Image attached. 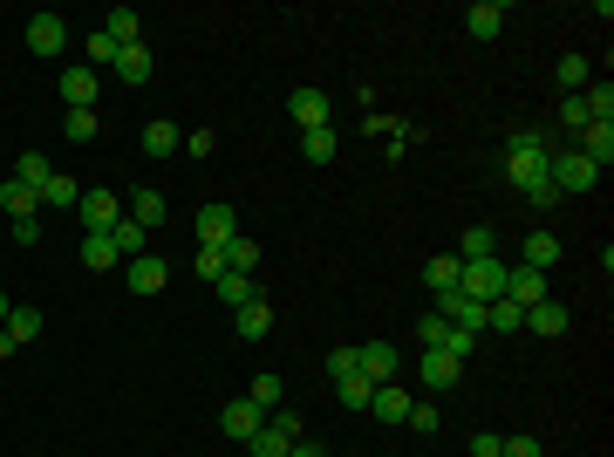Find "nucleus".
<instances>
[{
	"label": "nucleus",
	"instance_id": "obj_1",
	"mask_svg": "<svg viewBox=\"0 0 614 457\" xmlns=\"http://www.w3.org/2000/svg\"><path fill=\"white\" fill-rule=\"evenodd\" d=\"M546 130H512V137H505V178H512V185L519 191H533L539 178H546Z\"/></svg>",
	"mask_w": 614,
	"mask_h": 457
},
{
	"label": "nucleus",
	"instance_id": "obj_2",
	"mask_svg": "<svg viewBox=\"0 0 614 457\" xmlns=\"http://www.w3.org/2000/svg\"><path fill=\"white\" fill-rule=\"evenodd\" d=\"M505 280H512V267H505V260H464L458 294H471L478 307H492V301H505Z\"/></svg>",
	"mask_w": 614,
	"mask_h": 457
},
{
	"label": "nucleus",
	"instance_id": "obj_3",
	"mask_svg": "<svg viewBox=\"0 0 614 457\" xmlns=\"http://www.w3.org/2000/svg\"><path fill=\"white\" fill-rule=\"evenodd\" d=\"M294 444H301V417H287V410H273V417L246 437V451H253V457H287Z\"/></svg>",
	"mask_w": 614,
	"mask_h": 457
},
{
	"label": "nucleus",
	"instance_id": "obj_4",
	"mask_svg": "<svg viewBox=\"0 0 614 457\" xmlns=\"http://www.w3.org/2000/svg\"><path fill=\"white\" fill-rule=\"evenodd\" d=\"M546 178H553L560 198H567V191H594V185H601V171H594L580 151H553V157H546Z\"/></svg>",
	"mask_w": 614,
	"mask_h": 457
},
{
	"label": "nucleus",
	"instance_id": "obj_5",
	"mask_svg": "<svg viewBox=\"0 0 614 457\" xmlns=\"http://www.w3.org/2000/svg\"><path fill=\"white\" fill-rule=\"evenodd\" d=\"M76 212H82V226H89V232H110L116 219H123V198H116V185H82Z\"/></svg>",
	"mask_w": 614,
	"mask_h": 457
},
{
	"label": "nucleus",
	"instance_id": "obj_6",
	"mask_svg": "<svg viewBox=\"0 0 614 457\" xmlns=\"http://www.w3.org/2000/svg\"><path fill=\"white\" fill-rule=\"evenodd\" d=\"M96 89H103V76H96L89 62L62 69V103H69V110H96Z\"/></svg>",
	"mask_w": 614,
	"mask_h": 457
},
{
	"label": "nucleus",
	"instance_id": "obj_7",
	"mask_svg": "<svg viewBox=\"0 0 614 457\" xmlns=\"http://www.w3.org/2000/svg\"><path fill=\"white\" fill-rule=\"evenodd\" d=\"M198 239H205V246H226V239H239L232 205H219V198H212V205H198Z\"/></svg>",
	"mask_w": 614,
	"mask_h": 457
},
{
	"label": "nucleus",
	"instance_id": "obj_8",
	"mask_svg": "<svg viewBox=\"0 0 614 457\" xmlns=\"http://www.w3.org/2000/svg\"><path fill=\"white\" fill-rule=\"evenodd\" d=\"M430 314H444L451 328H471V335H485V307L471 301V294H437V307Z\"/></svg>",
	"mask_w": 614,
	"mask_h": 457
},
{
	"label": "nucleus",
	"instance_id": "obj_9",
	"mask_svg": "<svg viewBox=\"0 0 614 457\" xmlns=\"http://www.w3.org/2000/svg\"><path fill=\"white\" fill-rule=\"evenodd\" d=\"M28 48H35V55H62V48H69V21H62V14H35V21H28Z\"/></svg>",
	"mask_w": 614,
	"mask_h": 457
},
{
	"label": "nucleus",
	"instance_id": "obj_10",
	"mask_svg": "<svg viewBox=\"0 0 614 457\" xmlns=\"http://www.w3.org/2000/svg\"><path fill=\"white\" fill-rule=\"evenodd\" d=\"M355 369L383 389V382H396V348H389V342H362V348H355Z\"/></svg>",
	"mask_w": 614,
	"mask_h": 457
},
{
	"label": "nucleus",
	"instance_id": "obj_11",
	"mask_svg": "<svg viewBox=\"0 0 614 457\" xmlns=\"http://www.w3.org/2000/svg\"><path fill=\"white\" fill-rule=\"evenodd\" d=\"M526 328H533L539 342H560V335L574 328V314H567L560 301H539V307H526Z\"/></svg>",
	"mask_w": 614,
	"mask_h": 457
},
{
	"label": "nucleus",
	"instance_id": "obj_12",
	"mask_svg": "<svg viewBox=\"0 0 614 457\" xmlns=\"http://www.w3.org/2000/svg\"><path fill=\"white\" fill-rule=\"evenodd\" d=\"M212 287H219V301H226L232 314H239V307H253V301H267V287H260L253 273H219Z\"/></svg>",
	"mask_w": 614,
	"mask_h": 457
},
{
	"label": "nucleus",
	"instance_id": "obj_13",
	"mask_svg": "<svg viewBox=\"0 0 614 457\" xmlns=\"http://www.w3.org/2000/svg\"><path fill=\"white\" fill-rule=\"evenodd\" d=\"M287 116H294L301 130H328V96H321V89H294V96H287Z\"/></svg>",
	"mask_w": 614,
	"mask_h": 457
},
{
	"label": "nucleus",
	"instance_id": "obj_14",
	"mask_svg": "<svg viewBox=\"0 0 614 457\" xmlns=\"http://www.w3.org/2000/svg\"><path fill=\"white\" fill-rule=\"evenodd\" d=\"M499 28H505V7H499V0L464 7V35H471V41H499Z\"/></svg>",
	"mask_w": 614,
	"mask_h": 457
},
{
	"label": "nucleus",
	"instance_id": "obj_15",
	"mask_svg": "<svg viewBox=\"0 0 614 457\" xmlns=\"http://www.w3.org/2000/svg\"><path fill=\"white\" fill-rule=\"evenodd\" d=\"M574 151L587 157L594 171H608V157H614V123H587V130H580V144H574Z\"/></svg>",
	"mask_w": 614,
	"mask_h": 457
},
{
	"label": "nucleus",
	"instance_id": "obj_16",
	"mask_svg": "<svg viewBox=\"0 0 614 457\" xmlns=\"http://www.w3.org/2000/svg\"><path fill=\"white\" fill-rule=\"evenodd\" d=\"M505 301H512V307H539V301H546V273L512 267V280H505Z\"/></svg>",
	"mask_w": 614,
	"mask_h": 457
},
{
	"label": "nucleus",
	"instance_id": "obj_17",
	"mask_svg": "<svg viewBox=\"0 0 614 457\" xmlns=\"http://www.w3.org/2000/svg\"><path fill=\"white\" fill-rule=\"evenodd\" d=\"M260 410H253V403H246V396H239V403H226V410H219V430H226L232 444H246V437H253V430H260Z\"/></svg>",
	"mask_w": 614,
	"mask_h": 457
},
{
	"label": "nucleus",
	"instance_id": "obj_18",
	"mask_svg": "<svg viewBox=\"0 0 614 457\" xmlns=\"http://www.w3.org/2000/svg\"><path fill=\"white\" fill-rule=\"evenodd\" d=\"M123 280H130V294H157V287L171 280V267H164L157 253H144V260H130V267H123Z\"/></svg>",
	"mask_w": 614,
	"mask_h": 457
},
{
	"label": "nucleus",
	"instance_id": "obj_19",
	"mask_svg": "<svg viewBox=\"0 0 614 457\" xmlns=\"http://www.w3.org/2000/svg\"><path fill=\"white\" fill-rule=\"evenodd\" d=\"M110 76H116V82H151V48H144V41H130V48H116Z\"/></svg>",
	"mask_w": 614,
	"mask_h": 457
},
{
	"label": "nucleus",
	"instance_id": "obj_20",
	"mask_svg": "<svg viewBox=\"0 0 614 457\" xmlns=\"http://www.w3.org/2000/svg\"><path fill=\"white\" fill-rule=\"evenodd\" d=\"M82 267H89V273L123 267V253H116V239H110V232H82Z\"/></svg>",
	"mask_w": 614,
	"mask_h": 457
},
{
	"label": "nucleus",
	"instance_id": "obj_21",
	"mask_svg": "<svg viewBox=\"0 0 614 457\" xmlns=\"http://www.w3.org/2000/svg\"><path fill=\"white\" fill-rule=\"evenodd\" d=\"M458 376H464L458 355H444V348H423V382H430V389H458Z\"/></svg>",
	"mask_w": 614,
	"mask_h": 457
},
{
	"label": "nucleus",
	"instance_id": "obj_22",
	"mask_svg": "<svg viewBox=\"0 0 614 457\" xmlns=\"http://www.w3.org/2000/svg\"><path fill=\"white\" fill-rule=\"evenodd\" d=\"M458 280H464V260H458V253H437V260L423 267V287H430V294H458Z\"/></svg>",
	"mask_w": 614,
	"mask_h": 457
},
{
	"label": "nucleus",
	"instance_id": "obj_23",
	"mask_svg": "<svg viewBox=\"0 0 614 457\" xmlns=\"http://www.w3.org/2000/svg\"><path fill=\"white\" fill-rule=\"evenodd\" d=\"M110 239H116V253H123V260H144V253H151V232L137 226L130 212H123V219L110 226Z\"/></svg>",
	"mask_w": 614,
	"mask_h": 457
},
{
	"label": "nucleus",
	"instance_id": "obj_24",
	"mask_svg": "<svg viewBox=\"0 0 614 457\" xmlns=\"http://www.w3.org/2000/svg\"><path fill=\"white\" fill-rule=\"evenodd\" d=\"M171 151H185V130H178V123H164V116L144 123V157H171Z\"/></svg>",
	"mask_w": 614,
	"mask_h": 457
},
{
	"label": "nucleus",
	"instance_id": "obj_25",
	"mask_svg": "<svg viewBox=\"0 0 614 457\" xmlns=\"http://www.w3.org/2000/svg\"><path fill=\"white\" fill-rule=\"evenodd\" d=\"M553 260H560V239H553V232H533V239L519 246V267H533V273H546Z\"/></svg>",
	"mask_w": 614,
	"mask_h": 457
},
{
	"label": "nucleus",
	"instance_id": "obj_26",
	"mask_svg": "<svg viewBox=\"0 0 614 457\" xmlns=\"http://www.w3.org/2000/svg\"><path fill=\"white\" fill-rule=\"evenodd\" d=\"M410 403H417V396H403L396 382H383V389L369 396V410H376V417H383V423H403V417H410Z\"/></svg>",
	"mask_w": 614,
	"mask_h": 457
},
{
	"label": "nucleus",
	"instance_id": "obj_27",
	"mask_svg": "<svg viewBox=\"0 0 614 457\" xmlns=\"http://www.w3.org/2000/svg\"><path fill=\"white\" fill-rule=\"evenodd\" d=\"M14 178H21V185H28V191H35V198H41V185L55 178V164H48V157H41V151H21V157H14Z\"/></svg>",
	"mask_w": 614,
	"mask_h": 457
},
{
	"label": "nucleus",
	"instance_id": "obj_28",
	"mask_svg": "<svg viewBox=\"0 0 614 457\" xmlns=\"http://www.w3.org/2000/svg\"><path fill=\"white\" fill-rule=\"evenodd\" d=\"M35 205H41V198L21 185V178H7V185H0V212H7V219H35Z\"/></svg>",
	"mask_w": 614,
	"mask_h": 457
},
{
	"label": "nucleus",
	"instance_id": "obj_29",
	"mask_svg": "<svg viewBox=\"0 0 614 457\" xmlns=\"http://www.w3.org/2000/svg\"><path fill=\"white\" fill-rule=\"evenodd\" d=\"M232 328H239L246 342H260V335L273 328V301H253V307H239V314H232Z\"/></svg>",
	"mask_w": 614,
	"mask_h": 457
},
{
	"label": "nucleus",
	"instance_id": "obj_30",
	"mask_svg": "<svg viewBox=\"0 0 614 457\" xmlns=\"http://www.w3.org/2000/svg\"><path fill=\"white\" fill-rule=\"evenodd\" d=\"M137 28H144V14H137V7H110V21H103V35H110L116 48H130Z\"/></svg>",
	"mask_w": 614,
	"mask_h": 457
},
{
	"label": "nucleus",
	"instance_id": "obj_31",
	"mask_svg": "<svg viewBox=\"0 0 614 457\" xmlns=\"http://www.w3.org/2000/svg\"><path fill=\"white\" fill-rule=\"evenodd\" d=\"M580 103H587V123H614V82L601 76L594 89H580Z\"/></svg>",
	"mask_w": 614,
	"mask_h": 457
},
{
	"label": "nucleus",
	"instance_id": "obj_32",
	"mask_svg": "<svg viewBox=\"0 0 614 457\" xmlns=\"http://www.w3.org/2000/svg\"><path fill=\"white\" fill-rule=\"evenodd\" d=\"M458 260H499V239H492V226H471L458 239Z\"/></svg>",
	"mask_w": 614,
	"mask_h": 457
},
{
	"label": "nucleus",
	"instance_id": "obj_33",
	"mask_svg": "<svg viewBox=\"0 0 614 457\" xmlns=\"http://www.w3.org/2000/svg\"><path fill=\"white\" fill-rule=\"evenodd\" d=\"M76 198H82V185H76V178H62V171H55V178L41 185V205H48V212H69Z\"/></svg>",
	"mask_w": 614,
	"mask_h": 457
},
{
	"label": "nucleus",
	"instance_id": "obj_34",
	"mask_svg": "<svg viewBox=\"0 0 614 457\" xmlns=\"http://www.w3.org/2000/svg\"><path fill=\"white\" fill-rule=\"evenodd\" d=\"M130 219H137L144 232H157L164 226V191H137V198H130Z\"/></svg>",
	"mask_w": 614,
	"mask_h": 457
},
{
	"label": "nucleus",
	"instance_id": "obj_35",
	"mask_svg": "<svg viewBox=\"0 0 614 457\" xmlns=\"http://www.w3.org/2000/svg\"><path fill=\"white\" fill-rule=\"evenodd\" d=\"M0 328H7V335H14V342L28 348V342H35V335H41V314H35V307H21V301H14V314H7V321H0Z\"/></svg>",
	"mask_w": 614,
	"mask_h": 457
},
{
	"label": "nucleus",
	"instance_id": "obj_36",
	"mask_svg": "<svg viewBox=\"0 0 614 457\" xmlns=\"http://www.w3.org/2000/svg\"><path fill=\"white\" fill-rule=\"evenodd\" d=\"M301 151H307V164H328V157L342 151V137L335 130H301Z\"/></svg>",
	"mask_w": 614,
	"mask_h": 457
},
{
	"label": "nucleus",
	"instance_id": "obj_37",
	"mask_svg": "<svg viewBox=\"0 0 614 457\" xmlns=\"http://www.w3.org/2000/svg\"><path fill=\"white\" fill-rule=\"evenodd\" d=\"M485 328H499V335H519V328H526V307L492 301V307H485Z\"/></svg>",
	"mask_w": 614,
	"mask_h": 457
},
{
	"label": "nucleus",
	"instance_id": "obj_38",
	"mask_svg": "<svg viewBox=\"0 0 614 457\" xmlns=\"http://www.w3.org/2000/svg\"><path fill=\"white\" fill-rule=\"evenodd\" d=\"M335 396H342L348 410H369V396H376V382H369V376H335Z\"/></svg>",
	"mask_w": 614,
	"mask_h": 457
},
{
	"label": "nucleus",
	"instance_id": "obj_39",
	"mask_svg": "<svg viewBox=\"0 0 614 457\" xmlns=\"http://www.w3.org/2000/svg\"><path fill=\"white\" fill-rule=\"evenodd\" d=\"M246 403H253L260 417H273V410H280V376H253V389H246Z\"/></svg>",
	"mask_w": 614,
	"mask_h": 457
},
{
	"label": "nucleus",
	"instance_id": "obj_40",
	"mask_svg": "<svg viewBox=\"0 0 614 457\" xmlns=\"http://www.w3.org/2000/svg\"><path fill=\"white\" fill-rule=\"evenodd\" d=\"M451 335H458V328H451L444 314H423V321H417V342L423 348H451Z\"/></svg>",
	"mask_w": 614,
	"mask_h": 457
},
{
	"label": "nucleus",
	"instance_id": "obj_41",
	"mask_svg": "<svg viewBox=\"0 0 614 457\" xmlns=\"http://www.w3.org/2000/svg\"><path fill=\"white\" fill-rule=\"evenodd\" d=\"M260 267V246L253 239H226V273H253Z\"/></svg>",
	"mask_w": 614,
	"mask_h": 457
},
{
	"label": "nucleus",
	"instance_id": "obj_42",
	"mask_svg": "<svg viewBox=\"0 0 614 457\" xmlns=\"http://www.w3.org/2000/svg\"><path fill=\"white\" fill-rule=\"evenodd\" d=\"M192 273H198V280H219V273H226V246H198Z\"/></svg>",
	"mask_w": 614,
	"mask_h": 457
},
{
	"label": "nucleus",
	"instance_id": "obj_43",
	"mask_svg": "<svg viewBox=\"0 0 614 457\" xmlns=\"http://www.w3.org/2000/svg\"><path fill=\"white\" fill-rule=\"evenodd\" d=\"M553 76L567 82V96H580V82H587V55H560V69Z\"/></svg>",
	"mask_w": 614,
	"mask_h": 457
},
{
	"label": "nucleus",
	"instance_id": "obj_44",
	"mask_svg": "<svg viewBox=\"0 0 614 457\" xmlns=\"http://www.w3.org/2000/svg\"><path fill=\"white\" fill-rule=\"evenodd\" d=\"M410 430H423V437H437V423H444V410H437V403H410Z\"/></svg>",
	"mask_w": 614,
	"mask_h": 457
},
{
	"label": "nucleus",
	"instance_id": "obj_45",
	"mask_svg": "<svg viewBox=\"0 0 614 457\" xmlns=\"http://www.w3.org/2000/svg\"><path fill=\"white\" fill-rule=\"evenodd\" d=\"M62 137H76V144H89V137H96V110H69V123H62Z\"/></svg>",
	"mask_w": 614,
	"mask_h": 457
},
{
	"label": "nucleus",
	"instance_id": "obj_46",
	"mask_svg": "<svg viewBox=\"0 0 614 457\" xmlns=\"http://www.w3.org/2000/svg\"><path fill=\"white\" fill-rule=\"evenodd\" d=\"M103 62H116V41L96 28V35H89V69H103Z\"/></svg>",
	"mask_w": 614,
	"mask_h": 457
},
{
	"label": "nucleus",
	"instance_id": "obj_47",
	"mask_svg": "<svg viewBox=\"0 0 614 457\" xmlns=\"http://www.w3.org/2000/svg\"><path fill=\"white\" fill-rule=\"evenodd\" d=\"M471 457H505V437L499 430H478V437H471Z\"/></svg>",
	"mask_w": 614,
	"mask_h": 457
},
{
	"label": "nucleus",
	"instance_id": "obj_48",
	"mask_svg": "<svg viewBox=\"0 0 614 457\" xmlns=\"http://www.w3.org/2000/svg\"><path fill=\"white\" fill-rule=\"evenodd\" d=\"M526 205H539V212H553V205H560V191H553V178H539V185L526 191Z\"/></svg>",
	"mask_w": 614,
	"mask_h": 457
},
{
	"label": "nucleus",
	"instance_id": "obj_49",
	"mask_svg": "<svg viewBox=\"0 0 614 457\" xmlns=\"http://www.w3.org/2000/svg\"><path fill=\"white\" fill-rule=\"evenodd\" d=\"M185 151H192V157H212V151H219V137H212V130H185Z\"/></svg>",
	"mask_w": 614,
	"mask_h": 457
},
{
	"label": "nucleus",
	"instance_id": "obj_50",
	"mask_svg": "<svg viewBox=\"0 0 614 457\" xmlns=\"http://www.w3.org/2000/svg\"><path fill=\"white\" fill-rule=\"evenodd\" d=\"M560 123H567V130H587V103L567 96V103H560Z\"/></svg>",
	"mask_w": 614,
	"mask_h": 457
},
{
	"label": "nucleus",
	"instance_id": "obj_51",
	"mask_svg": "<svg viewBox=\"0 0 614 457\" xmlns=\"http://www.w3.org/2000/svg\"><path fill=\"white\" fill-rule=\"evenodd\" d=\"M328 376H362V369H355V348H335V355H328Z\"/></svg>",
	"mask_w": 614,
	"mask_h": 457
},
{
	"label": "nucleus",
	"instance_id": "obj_52",
	"mask_svg": "<svg viewBox=\"0 0 614 457\" xmlns=\"http://www.w3.org/2000/svg\"><path fill=\"white\" fill-rule=\"evenodd\" d=\"M505 457H546V451H539V437H505Z\"/></svg>",
	"mask_w": 614,
	"mask_h": 457
},
{
	"label": "nucleus",
	"instance_id": "obj_53",
	"mask_svg": "<svg viewBox=\"0 0 614 457\" xmlns=\"http://www.w3.org/2000/svg\"><path fill=\"white\" fill-rule=\"evenodd\" d=\"M14 239H21V246H35V239H41V212H35V219H14Z\"/></svg>",
	"mask_w": 614,
	"mask_h": 457
},
{
	"label": "nucleus",
	"instance_id": "obj_54",
	"mask_svg": "<svg viewBox=\"0 0 614 457\" xmlns=\"http://www.w3.org/2000/svg\"><path fill=\"white\" fill-rule=\"evenodd\" d=\"M287 457H328V451H321L314 437H301V444H294V451H287Z\"/></svg>",
	"mask_w": 614,
	"mask_h": 457
},
{
	"label": "nucleus",
	"instance_id": "obj_55",
	"mask_svg": "<svg viewBox=\"0 0 614 457\" xmlns=\"http://www.w3.org/2000/svg\"><path fill=\"white\" fill-rule=\"evenodd\" d=\"M14 348H21V342H14V335H7V328H0V362H7V355H14Z\"/></svg>",
	"mask_w": 614,
	"mask_h": 457
},
{
	"label": "nucleus",
	"instance_id": "obj_56",
	"mask_svg": "<svg viewBox=\"0 0 614 457\" xmlns=\"http://www.w3.org/2000/svg\"><path fill=\"white\" fill-rule=\"evenodd\" d=\"M7 314H14V301H7V294H0V321H7Z\"/></svg>",
	"mask_w": 614,
	"mask_h": 457
}]
</instances>
